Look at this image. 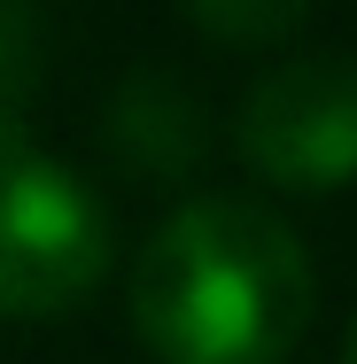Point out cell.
<instances>
[{"instance_id":"cell-1","label":"cell","mask_w":357,"mask_h":364,"mask_svg":"<svg viewBox=\"0 0 357 364\" xmlns=\"http://www.w3.org/2000/svg\"><path fill=\"white\" fill-rule=\"evenodd\" d=\"M311 310V248L264 202H187L133 264V326L155 364H280Z\"/></svg>"},{"instance_id":"cell-2","label":"cell","mask_w":357,"mask_h":364,"mask_svg":"<svg viewBox=\"0 0 357 364\" xmlns=\"http://www.w3.org/2000/svg\"><path fill=\"white\" fill-rule=\"evenodd\" d=\"M109 272V218L71 163L0 140V318H63Z\"/></svg>"},{"instance_id":"cell-3","label":"cell","mask_w":357,"mask_h":364,"mask_svg":"<svg viewBox=\"0 0 357 364\" xmlns=\"http://www.w3.org/2000/svg\"><path fill=\"white\" fill-rule=\"evenodd\" d=\"M241 163L287 194H334L357 178V63L295 55L249 85L233 117Z\"/></svg>"},{"instance_id":"cell-4","label":"cell","mask_w":357,"mask_h":364,"mask_svg":"<svg viewBox=\"0 0 357 364\" xmlns=\"http://www.w3.org/2000/svg\"><path fill=\"white\" fill-rule=\"evenodd\" d=\"M109 140L117 155L140 171V178H179L195 155H202V109L179 77H125V93L109 101Z\"/></svg>"},{"instance_id":"cell-5","label":"cell","mask_w":357,"mask_h":364,"mask_svg":"<svg viewBox=\"0 0 357 364\" xmlns=\"http://www.w3.org/2000/svg\"><path fill=\"white\" fill-rule=\"evenodd\" d=\"M39 70H47V16H39V0H0V140L24 132Z\"/></svg>"},{"instance_id":"cell-6","label":"cell","mask_w":357,"mask_h":364,"mask_svg":"<svg viewBox=\"0 0 357 364\" xmlns=\"http://www.w3.org/2000/svg\"><path fill=\"white\" fill-rule=\"evenodd\" d=\"M311 8H319V0H187L195 31L217 39V47H272L287 31H303Z\"/></svg>"},{"instance_id":"cell-7","label":"cell","mask_w":357,"mask_h":364,"mask_svg":"<svg viewBox=\"0 0 357 364\" xmlns=\"http://www.w3.org/2000/svg\"><path fill=\"white\" fill-rule=\"evenodd\" d=\"M342 364H357V326H350V349H342Z\"/></svg>"}]
</instances>
